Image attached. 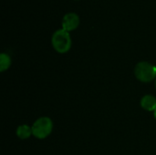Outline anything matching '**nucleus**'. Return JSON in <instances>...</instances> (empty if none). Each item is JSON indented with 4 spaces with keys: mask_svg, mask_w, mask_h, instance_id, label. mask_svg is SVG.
Returning a JSON list of instances; mask_svg holds the SVG:
<instances>
[{
    "mask_svg": "<svg viewBox=\"0 0 156 155\" xmlns=\"http://www.w3.org/2000/svg\"><path fill=\"white\" fill-rule=\"evenodd\" d=\"M51 43L54 49L58 53H66L71 48V37L68 31L63 28L54 32L51 37Z\"/></svg>",
    "mask_w": 156,
    "mask_h": 155,
    "instance_id": "obj_1",
    "label": "nucleus"
},
{
    "mask_svg": "<svg viewBox=\"0 0 156 155\" xmlns=\"http://www.w3.org/2000/svg\"><path fill=\"white\" fill-rule=\"evenodd\" d=\"M136 78L144 83H148L156 79V67L149 62H139L134 69Z\"/></svg>",
    "mask_w": 156,
    "mask_h": 155,
    "instance_id": "obj_2",
    "label": "nucleus"
},
{
    "mask_svg": "<svg viewBox=\"0 0 156 155\" xmlns=\"http://www.w3.org/2000/svg\"><path fill=\"white\" fill-rule=\"evenodd\" d=\"M32 133L37 139L47 138L53 130V122L48 117L37 119L32 125Z\"/></svg>",
    "mask_w": 156,
    "mask_h": 155,
    "instance_id": "obj_3",
    "label": "nucleus"
},
{
    "mask_svg": "<svg viewBox=\"0 0 156 155\" xmlns=\"http://www.w3.org/2000/svg\"><path fill=\"white\" fill-rule=\"evenodd\" d=\"M80 19L76 13H68L62 18V28L68 32L75 30L80 25Z\"/></svg>",
    "mask_w": 156,
    "mask_h": 155,
    "instance_id": "obj_4",
    "label": "nucleus"
},
{
    "mask_svg": "<svg viewBox=\"0 0 156 155\" xmlns=\"http://www.w3.org/2000/svg\"><path fill=\"white\" fill-rule=\"evenodd\" d=\"M141 106L148 111H154L156 109V98L152 95H145L141 100Z\"/></svg>",
    "mask_w": 156,
    "mask_h": 155,
    "instance_id": "obj_5",
    "label": "nucleus"
},
{
    "mask_svg": "<svg viewBox=\"0 0 156 155\" xmlns=\"http://www.w3.org/2000/svg\"><path fill=\"white\" fill-rule=\"evenodd\" d=\"M32 134H33L32 133V128L26 125V124L20 125L16 129V135L21 140H26V139L29 138Z\"/></svg>",
    "mask_w": 156,
    "mask_h": 155,
    "instance_id": "obj_6",
    "label": "nucleus"
},
{
    "mask_svg": "<svg viewBox=\"0 0 156 155\" xmlns=\"http://www.w3.org/2000/svg\"><path fill=\"white\" fill-rule=\"evenodd\" d=\"M11 66V58L5 53H1L0 55V71H5L8 69Z\"/></svg>",
    "mask_w": 156,
    "mask_h": 155,
    "instance_id": "obj_7",
    "label": "nucleus"
},
{
    "mask_svg": "<svg viewBox=\"0 0 156 155\" xmlns=\"http://www.w3.org/2000/svg\"><path fill=\"white\" fill-rule=\"evenodd\" d=\"M154 118L156 119V109H155V111H154Z\"/></svg>",
    "mask_w": 156,
    "mask_h": 155,
    "instance_id": "obj_8",
    "label": "nucleus"
},
{
    "mask_svg": "<svg viewBox=\"0 0 156 155\" xmlns=\"http://www.w3.org/2000/svg\"><path fill=\"white\" fill-rule=\"evenodd\" d=\"M155 88H156V79H155Z\"/></svg>",
    "mask_w": 156,
    "mask_h": 155,
    "instance_id": "obj_9",
    "label": "nucleus"
}]
</instances>
